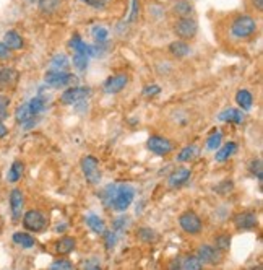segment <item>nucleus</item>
<instances>
[{
  "label": "nucleus",
  "mask_w": 263,
  "mask_h": 270,
  "mask_svg": "<svg viewBox=\"0 0 263 270\" xmlns=\"http://www.w3.org/2000/svg\"><path fill=\"white\" fill-rule=\"evenodd\" d=\"M127 82H129L127 75H114L104 82V91H106L107 94L119 93L127 87Z\"/></svg>",
  "instance_id": "obj_13"
},
{
  "label": "nucleus",
  "mask_w": 263,
  "mask_h": 270,
  "mask_svg": "<svg viewBox=\"0 0 263 270\" xmlns=\"http://www.w3.org/2000/svg\"><path fill=\"white\" fill-rule=\"evenodd\" d=\"M136 13H138V0H132V13H130V21H133Z\"/></svg>",
  "instance_id": "obj_47"
},
{
  "label": "nucleus",
  "mask_w": 263,
  "mask_h": 270,
  "mask_svg": "<svg viewBox=\"0 0 263 270\" xmlns=\"http://www.w3.org/2000/svg\"><path fill=\"white\" fill-rule=\"evenodd\" d=\"M7 135H8V129L0 122V139H3V137H7Z\"/></svg>",
  "instance_id": "obj_49"
},
{
  "label": "nucleus",
  "mask_w": 263,
  "mask_h": 270,
  "mask_svg": "<svg viewBox=\"0 0 263 270\" xmlns=\"http://www.w3.org/2000/svg\"><path fill=\"white\" fill-rule=\"evenodd\" d=\"M75 240L73 238H70V236H65V238H62V240L57 242L55 244V252L57 254H70L73 249H75Z\"/></svg>",
  "instance_id": "obj_25"
},
{
  "label": "nucleus",
  "mask_w": 263,
  "mask_h": 270,
  "mask_svg": "<svg viewBox=\"0 0 263 270\" xmlns=\"http://www.w3.org/2000/svg\"><path fill=\"white\" fill-rule=\"evenodd\" d=\"M85 270H103L98 261H88L85 264Z\"/></svg>",
  "instance_id": "obj_46"
},
{
  "label": "nucleus",
  "mask_w": 263,
  "mask_h": 270,
  "mask_svg": "<svg viewBox=\"0 0 263 270\" xmlns=\"http://www.w3.org/2000/svg\"><path fill=\"white\" fill-rule=\"evenodd\" d=\"M46 83L52 88H62V87H70L77 82V77L72 75L68 72H60V70H47L44 75Z\"/></svg>",
  "instance_id": "obj_3"
},
{
  "label": "nucleus",
  "mask_w": 263,
  "mask_h": 270,
  "mask_svg": "<svg viewBox=\"0 0 263 270\" xmlns=\"http://www.w3.org/2000/svg\"><path fill=\"white\" fill-rule=\"evenodd\" d=\"M10 57V49L7 46L3 44V42H0V60H5Z\"/></svg>",
  "instance_id": "obj_45"
},
{
  "label": "nucleus",
  "mask_w": 263,
  "mask_h": 270,
  "mask_svg": "<svg viewBox=\"0 0 263 270\" xmlns=\"http://www.w3.org/2000/svg\"><path fill=\"white\" fill-rule=\"evenodd\" d=\"M46 225H47V220L41 210H28L23 215V226L28 231L39 233L46 228Z\"/></svg>",
  "instance_id": "obj_4"
},
{
  "label": "nucleus",
  "mask_w": 263,
  "mask_h": 270,
  "mask_svg": "<svg viewBox=\"0 0 263 270\" xmlns=\"http://www.w3.org/2000/svg\"><path fill=\"white\" fill-rule=\"evenodd\" d=\"M136 236H138V240H141L143 242H155L156 241V233L150 228H140L136 231Z\"/></svg>",
  "instance_id": "obj_34"
},
{
  "label": "nucleus",
  "mask_w": 263,
  "mask_h": 270,
  "mask_svg": "<svg viewBox=\"0 0 263 270\" xmlns=\"http://www.w3.org/2000/svg\"><path fill=\"white\" fill-rule=\"evenodd\" d=\"M236 101H237V104L244 111H250L252 104H254V96H252V93L247 91V90H239L237 94H236Z\"/></svg>",
  "instance_id": "obj_20"
},
{
  "label": "nucleus",
  "mask_w": 263,
  "mask_h": 270,
  "mask_svg": "<svg viewBox=\"0 0 263 270\" xmlns=\"http://www.w3.org/2000/svg\"><path fill=\"white\" fill-rule=\"evenodd\" d=\"M51 65H52V70L67 72V68H68V65H70V63H68L67 56H64V54H55L54 57H52Z\"/></svg>",
  "instance_id": "obj_28"
},
{
  "label": "nucleus",
  "mask_w": 263,
  "mask_h": 270,
  "mask_svg": "<svg viewBox=\"0 0 263 270\" xmlns=\"http://www.w3.org/2000/svg\"><path fill=\"white\" fill-rule=\"evenodd\" d=\"M229 244H231V238L229 236H218L216 238V247L219 251H228L229 249Z\"/></svg>",
  "instance_id": "obj_40"
},
{
  "label": "nucleus",
  "mask_w": 263,
  "mask_h": 270,
  "mask_svg": "<svg viewBox=\"0 0 263 270\" xmlns=\"http://www.w3.org/2000/svg\"><path fill=\"white\" fill-rule=\"evenodd\" d=\"M179 225H181V228L185 233H188V235H197V233L202 231V220H200L198 215H195L193 211L182 213L181 218H179Z\"/></svg>",
  "instance_id": "obj_9"
},
{
  "label": "nucleus",
  "mask_w": 263,
  "mask_h": 270,
  "mask_svg": "<svg viewBox=\"0 0 263 270\" xmlns=\"http://www.w3.org/2000/svg\"><path fill=\"white\" fill-rule=\"evenodd\" d=\"M91 94V90L86 87H72L65 90L60 96V103L62 104H78Z\"/></svg>",
  "instance_id": "obj_7"
},
{
  "label": "nucleus",
  "mask_w": 263,
  "mask_h": 270,
  "mask_svg": "<svg viewBox=\"0 0 263 270\" xmlns=\"http://www.w3.org/2000/svg\"><path fill=\"white\" fill-rule=\"evenodd\" d=\"M198 150H200V148L197 145H188L185 148H182V151L179 153L177 160L179 161H190V160H193V158L198 155Z\"/></svg>",
  "instance_id": "obj_30"
},
{
  "label": "nucleus",
  "mask_w": 263,
  "mask_h": 270,
  "mask_svg": "<svg viewBox=\"0 0 263 270\" xmlns=\"http://www.w3.org/2000/svg\"><path fill=\"white\" fill-rule=\"evenodd\" d=\"M101 197L107 207H112L117 211H125L135 197V190L125 184H109L101 192Z\"/></svg>",
  "instance_id": "obj_1"
},
{
  "label": "nucleus",
  "mask_w": 263,
  "mask_h": 270,
  "mask_svg": "<svg viewBox=\"0 0 263 270\" xmlns=\"http://www.w3.org/2000/svg\"><path fill=\"white\" fill-rule=\"evenodd\" d=\"M18 80V73L15 68L0 67V91H5L8 88H13Z\"/></svg>",
  "instance_id": "obj_11"
},
{
  "label": "nucleus",
  "mask_w": 263,
  "mask_h": 270,
  "mask_svg": "<svg viewBox=\"0 0 263 270\" xmlns=\"http://www.w3.org/2000/svg\"><path fill=\"white\" fill-rule=\"evenodd\" d=\"M104 236H106V249L112 251L115 247V244H117V236H115L114 231H107Z\"/></svg>",
  "instance_id": "obj_41"
},
{
  "label": "nucleus",
  "mask_w": 263,
  "mask_h": 270,
  "mask_svg": "<svg viewBox=\"0 0 263 270\" xmlns=\"http://www.w3.org/2000/svg\"><path fill=\"white\" fill-rule=\"evenodd\" d=\"M148 150L156 153L159 156H164V155H169V153L174 150V144L166 139V137H159V135H153L148 139Z\"/></svg>",
  "instance_id": "obj_8"
},
{
  "label": "nucleus",
  "mask_w": 263,
  "mask_h": 270,
  "mask_svg": "<svg viewBox=\"0 0 263 270\" xmlns=\"http://www.w3.org/2000/svg\"><path fill=\"white\" fill-rule=\"evenodd\" d=\"M13 242L15 244L25 247V249H29V247L34 246V238L31 235H28V233H15Z\"/></svg>",
  "instance_id": "obj_26"
},
{
  "label": "nucleus",
  "mask_w": 263,
  "mask_h": 270,
  "mask_svg": "<svg viewBox=\"0 0 263 270\" xmlns=\"http://www.w3.org/2000/svg\"><path fill=\"white\" fill-rule=\"evenodd\" d=\"M86 225L94 233H98V235H103V233H106V225H104V221L99 218L98 215H94V213H88L86 215Z\"/></svg>",
  "instance_id": "obj_22"
},
{
  "label": "nucleus",
  "mask_w": 263,
  "mask_h": 270,
  "mask_svg": "<svg viewBox=\"0 0 263 270\" xmlns=\"http://www.w3.org/2000/svg\"><path fill=\"white\" fill-rule=\"evenodd\" d=\"M23 205H25L23 192L20 189H13L12 192H10V210H12L13 221L20 220V216H22V211H23Z\"/></svg>",
  "instance_id": "obj_10"
},
{
  "label": "nucleus",
  "mask_w": 263,
  "mask_h": 270,
  "mask_svg": "<svg viewBox=\"0 0 263 270\" xmlns=\"http://www.w3.org/2000/svg\"><path fill=\"white\" fill-rule=\"evenodd\" d=\"M81 169H83V174H85V179L89 184H99L101 181V171H99V165H98V160L91 155L88 156H83L81 158Z\"/></svg>",
  "instance_id": "obj_5"
},
{
  "label": "nucleus",
  "mask_w": 263,
  "mask_h": 270,
  "mask_svg": "<svg viewBox=\"0 0 263 270\" xmlns=\"http://www.w3.org/2000/svg\"><path fill=\"white\" fill-rule=\"evenodd\" d=\"M8 106H10V99L8 96H0V122H2L3 119H7L8 116Z\"/></svg>",
  "instance_id": "obj_39"
},
{
  "label": "nucleus",
  "mask_w": 263,
  "mask_h": 270,
  "mask_svg": "<svg viewBox=\"0 0 263 270\" xmlns=\"http://www.w3.org/2000/svg\"><path fill=\"white\" fill-rule=\"evenodd\" d=\"M219 120H224V122H233V124H242L245 119L244 113L240 109H234V108H229L223 111L219 116H218Z\"/></svg>",
  "instance_id": "obj_17"
},
{
  "label": "nucleus",
  "mask_w": 263,
  "mask_h": 270,
  "mask_svg": "<svg viewBox=\"0 0 263 270\" xmlns=\"http://www.w3.org/2000/svg\"><path fill=\"white\" fill-rule=\"evenodd\" d=\"M197 259L202 264H214V262H218L219 259H218V252L214 247L211 246H208V244H203V246H198V249H197Z\"/></svg>",
  "instance_id": "obj_15"
},
{
  "label": "nucleus",
  "mask_w": 263,
  "mask_h": 270,
  "mask_svg": "<svg viewBox=\"0 0 263 270\" xmlns=\"http://www.w3.org/2000/svg\"><path fill=\"white\" fill-rule=\"evenodd\" d=\"M250 169H252V173H255L257 174V178L262 181V161L260 160H254L252 161V165H250Z\"/></svg>",
  "instance_id": "obj_43"
},
{
  "label": "nucleus",
  "mask_w": 263,
  "mask_h": 270,
  "mask_svg": "<svg viewBox=\"0 0 263 270\" xmlns=\"http://www.w3.org/2000/svg\"><path fill=\"white\" fill-rule=\"evenodd\" d=\"M125 218H119V220H115L114 221V230H120V231H124L125 230Z\"/></svg>",
  "instance_id": "obj_48"
},
{
  "label": "nucleus",
  "mask_w": 263,
  "mask_h": 270,
  "mask_svg": "<svg viewBox=\"0 0 263 270\" xmlns=\"http://www.w3.org/2000/svg\"><path fill=\"white\" fill-rule=\"evenodd\" d=\"M254 7H257L259 10L263 8V0H254Z\"/></svg>",
  "instance_id": "obj_50"
},
{
  "label": "nucleus",
  "mask_w": 263,
  "mask_h": 270,
  "mask_svg": "<svg viewBox=\"0 0 263 270\" xmlns=\"http://www.w3.org/2000/svg\"><path fill=\"white\" fill-rule=\"evenodd\" d=\"M73 67L80 72H85L88 67V57L83 54H75L73 56Z\"/></svg>",
  "instance_id": "obj_37"
},
{
  "label": "nucleus",
  "mask_w": 263,
  "mask_h": 270,
  "mask_svg": "<svg viewBox=\"0 0 263 270\" xmlns=\"http://www.w3.org/2000/svg\"><path fill=\"white\" fill-rule=\"evenodd\" d=\"M174 10L181 17H190V13L193 12V7L188 0H177L174 3Z\"/></svg>",
  "instance_id": "obj_31"
},
{
  "label": "nucleus",
  "mask_w": 263,
  "mask_h": 270,
  "mask_svg": "<svg viewBox=\"0 0 263 270\" xmlns=\"http://www.w3.org/2000/svg\"><path fill=\"white\" fill-rule=\"evenodd\" d=\"M169 51H171V54L176 57H185L188 52H190V47H188L187 42H184V41H174V42H171Z\"/></svg>",
  "instance_id": "obj_27"
},
{
  "label": "nucleus",
  "mask_w": 263,
  "mask_h": 270,
  "mask_svg": "<svg viewBox=\"0 0 263 270\" xmlns=\"http://www.w3.org/2000/svg\"><path fill=\"white\" fill-rule=\"evenodd\" d=\"M221 140H223V135H221V130H214L213 134L208 137V140H207V148H208V150L214 151V150H216V148H219Z\"/></svg>",
  "instance_id": "obj_33"
},
{
  "label": "nucleus",
  "mask_w": 263,
  "mask_h": 270,
  "mask_svg": "<svg viewBox=\"0 0 263 270\" xmlns=\"http://www.w3.org/2000/svg\"><path fill=\"white\" fill-rule=\"evenodd\" d=\"M23 171H25V166L22 161H13V165L10 166L8 169V174H7V181L8 182H18L20 179L23 176Z\"/></svg>",
  "instance_id": "obj_24"
},
{
  "label": "nucleus",
  "mask_w": 263,
  "mask_h": 270,
  "mask_svg": "<svg viewBox=\"0 0 263 270\" xmlns=\"http://www.w3.org/2000/svg\"><path fill=\"white\" fill-rule=\"evenodd\" d=\"M159 91H161V88L158 87V85H150V87H146L143 90L145 96H155V94H159Z\"/></svg>",
  "instance_id": "obj_44"
},
{
  "label": "nucleus",
  "mask_w": 263,
  "mask_h": 270,
  "mask_svg": "<svg viewBox=\"0 0 263 270\" xmlns=\"http://www.w3.org/2000/svg\"><path fill=\"white\" fill-rule=\"evenodd\" d=\"M255 31H257V21L252 17H247V15L237 17L234 20L233 26H231V33L239 39L250 38L252 34H255Z\"/></svg>",
  "instance_id": "obj_2"
},
{
  "label": "nucleus",
  "mask_w": 263,
  "mask_h": 270,
  "mask_svg": "<svg viewBox=\"0 0 263 270\" xmlns=\"http://www.w3.org/2000/svg\"><path fill=\"white\" fill-rule=\"evenodd\" d=\"M3 44L7 46L10 51H18L23 47V38L17 31H7L3 36Z\"/></svg>",
  "instance_id": "obj_18"
},
{
  "label": "nucleus",
  "mask_w": 263,
  "mask_h": 270,
  "mask_svg": "<svg viewBox=\"0 0 263 270\" xmlns=\"http://www.w3.org/2000/svg\"><path fill=\"white\" fill-rule=\"evenodd\" d=\"M60 7V0H39V10L44 15H52Z\"/></svg>",
  "instance_id": "obj_29"
},
{
  "label": "nucleus",
  "mask_w": 263,
  "mask_h": 270,
  "mask_svg": "<svg viewBox=\"0 0 263 270\" xmlns=\"http://www.w3.org/2000/svg\"><path fill=\"white\" fill-rule=\"evenodd\" d=\"M70 47L77 52V54H83V56H86V57H94V56L98 54V47H93V46L85 44V42H83V39L78 34H75L70 39Z\"/></svg>",
  "instance_id": "obj_14"
},
{
  "label": "nucleus",
  "mask_w": 263,
  "mask_h": 270,
  "mask_svg": "<svg viewBox=\"0 0 263 270\" xmlns=\"http://www.w3.org/2000/svg\"><path fill=\"white\" fill-rule=\"evenodd\" d=\"M233 189H234V182L229 181V179H224V181H221L219 184L214 186V192H218L221 195H228Z\"/></svg>",
  "instance_id": "obj_35"
},
{
  "label": "nucleus",
  "mask_w": 263,
  "mask_h": 270,
  "mask_svg": "<svg viewBox=\"0 0 263 270\" xmlns=\"http://www.w3.org/2000/svg\"><path fill=\"white\" fill-rule=\"evenodd\" d=\"M236 150H237V144H236V142H228V144H226L224 147L218 148V151H216V161H219V163L226 161L229 156L234 155Z\"/></svg>",
  "instance_id": "obj_21"
},
{
  "label": "nucleus",
  "mask_w": 263,
  "mask_h": 270,
  "mask_svg": "<svg viewBox=\"0 0 263 270\" xmlns=\"http://www.w3.org/2000/svg\"><path fill=\"white\" fill-rule=\"evenodd\" d=\"M28 108H29L31 114H33V116L41 114V113H43V111L46 109V101H44V98H41V96L33 98L31 101H28Z\"/></svg>",
  "instance_id": "obj_32"
},
{
  "label": "nucleus",
  "mask_w": 263,
  "mask_h": 270,
  "mask_svg": "<svg viewBox=\"0 0 263 270\" xmlns=\"http://www.w3.org/2000/svg\"><path fill=\"white\" fill-rule=\"evenodd\" d=\"M234 225L239 230H252L257 226V215L254 211H240L234 216Z\"/></svg>",
  "instance_id": "obj_12"
},
{
  "label": "nucleus",
  "mask_w": 263,
  "mask_h": 270,
  "mask_svg": "<svg viewBox=\"0 0 263 270\" xmlns=\"http://www.w3.org/2000/svg\"><path fill=\"white\" fill-rule=\"evenodd\" d=\"M81 2H85L86 5H89V7H93V8H103V7H106L109 0H81Z\"/></svg>",
  "instance_id": "obj_42"
},
{
  "label": "nucleus",
  "mask_w": 263,
  "mask_h": 270,
  "mask_svg": "<svg viewBox=\"0 0 263 270\" xmlns=\"http://www.w3.org/2000/svg\"><path fill=\"white\" fill-rule=\"evenodd\" d=\"M49 270H73V266L70 261H65V259H59V261H54L51 264Z\"/></svg>",
  "instance_id": "obj_38"
},
{
  "label": "nucleus",
  "mask_w": 263,
  "mask_h": 270,
  "mask_svg": "<svg viewBox=\"0 0 263 270\" xmlns=\"http://www.w3.org/2000/svg\"><path fill=\"white\" fill-rule=\"evenodd\" d=\"M15 118H17V122L22 125H25L26 122H36V116L31 114L28 103L22 104L17 111H15Z\"/></svg>",
  "instance_id": "obj_19"
},
{
  "label": "nucleus",
  "mask_w": 263,
  "mask_h": 270,
  "mask_svg": "<svg viewBox=\"0 0 263 270\" xmlns=\"http://www.w3.org/2000/svg\"><path fill=\"white\" fill-rule=\"evenodd\" d=\"M202 267H203V264L193 256L179 259V269L181 270H202Z\"/></svg>",
  "instance_id": "obj_23"
},
{
  "label": "nucleus",
  "mask_w": 263,
  "mask_h": 270,
  "mask_svg": "<svg viewBox=\"0 0 263 270\" xmlns=\"http://www.w3.org/2000/svg\"><path fill=\"white\" fill-rule=\"evenodd\" d=\"M190 169L188 168H179L169 176V187H181L182 184H185L190 178Z\"/></svg>",
  "instance_id": "obj_16"
},
{
  "label": "nucleus",
  "mask_w": 263,
  "mask_h": 270,
  "mask_svg": "<svg viewBox=\"0 0 263 270\" xmlns=\"http://www.w3.org/2000/svg\"><path fill=\"white\" fill-rule=\"evenodd\" d=\"M91 34L96 42H104L107 39L109 36V31L104 28V26H94V28L91 30Z\"/></svg>",
  "instance_id": "obj_36"
},
{
  "label": "nucleus",
  "mask_w": 263,
  "mask_h": 270,
  "mask_svg": "<svg viewBox=\"0 0 263 270\" xmlns=\"http://www.w3.org/2000/svg\"><path fill=\"white\" fill-rule=\"evenodd\" d=\"M197 31H198V23L190 17H182L181 20H177V23L174 25V33L181 39L195 38Z\"/></svg>",
  "instance_id": "obj_6"
}]
</instances>
